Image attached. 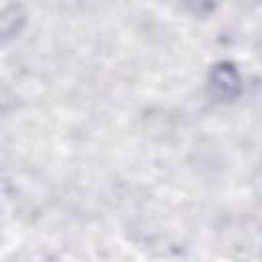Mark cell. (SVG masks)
Returning <instances> with one entry per match:
<instances>
[{
  "instance_id": "obj_1",
  "label": "cell",
  "mask_w": 262,
  "mask_h": 262,
  "mask_svg": "<svg viewBox=\"0 0 262 262\" xmlns=\"http://www.w3.org/2000/svg\"><path fill=\"white\" fill-rule=\"evenodd\" d=\"M207 92L219 104L235 102L244 92V78L237 66L229 59L215 61L207 72Z\"/></svg>"
}]
</instances>
